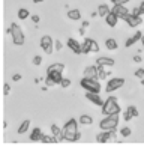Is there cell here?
<instances>
[{
  "mask_svg": "<svg viewBox=\"0 0 144 146\" xmlns=\"http://www.w3.org/2000/svg\"><path fill=\"white\" fill-rule=\"evenodd\" d=\"M141 42H143V47H144V35H143V38H141Z\"/></svg>",
  "mask_w": 144,
  "mask_h": 146,
  "instance_id": "obj_46",
  "label": "cell"
},
{
  "mask_svg": "<svg viewBox=\"0 0 144 146\" xmlns=\"http://www.w3.org/2000/svg\"><path fill=\"white\" fill-rule=\"evenodd\" d=\"M141 84H143V86H144V78H143V83H141Z\"/></svg>",
  "mask_w": 144,
  "mask_h": 146,
  "instance_id": "obj_47",
  "label": "cell"
},
{
  "mask_svg": "<svg viewBox=\"0 0 144 146\" xmlns=\"http://www.w3.org/2000/svg\"><path fill=\"white\" fill-rule=\"evenodd\" d=\"M135 75H137L138 78L143 80V78H144V68H138L137 71H135Z\"/></svg>",
  "mask_w": 144,
  "mask_h": 146,
  "instance_id": "obj_31",
  "label": "cell"
},
{
  "mask_svg": "<svg viewBox=\"0 0 144 146\" xmlns=\"http://www.w3.org/2000/svg\"><path fill=\"white\" fill-rule=\"evenodd\" d=\"M32 62H33V65H41V63H42V57H41V56H35Z\"/></svg>",
  "mask_w": 144,
  "mask_h": 146,
  "instance_id": "obj_34",
  "label": "cell"
},
{
  "mask_svg": "<svg viewBox=\"0 0 144 146\" xmlns=\"http://www.w3.org/2000/svg\"><path fill=\"white\" fill-rule=\"evenodd\" d=\"M32 21H33L35 24H38L39 23V17H38V15H32Z\"/></svg>",
  "mask_w": 144,
  "mask_h": 146,
  "instance_id": "obj_38",
  "label": "cell"
},
{
  "mask_svg": "<svg viewBox=\"0 0 144 146\" xmlns=\"http://www.w3.org/2000/svg\"><path fill=\"white\" fill-rule=\"evenodd\" d=\"M35 3H41V2H44V0H33Z\"/></svg>",
  "mask_w": 144,
  "mask_h": 146,
  "instance_id": "obj_45",
  "label": "cell"
},
{
  "mask_svg": "<svg viewBox=\"0 0 144 146\" xmlns=\"http://www.w3.org/2000/svg\"><path fill=\"white\" fill-rule=\"evenodd\" d=\"M81 47H83V53H84V54H89V53H98L99 51V44L96 41L90 39V38H86V39H84Z\"/></svg>",
  "mask_w": 144,
  "mask_h": 146,
  "instance_id": "obj_8",
  "label": "cell"
},
{
  "mask_svg": "<svg viewBox=\"0 0 144 146\" xmlns=\"http://www.w3.org/2000/svg\"><path fill=\"white\" fill-rule=\"evenodd\" d=\"M132 60H134L135 63H140V62H141V57H140V56L137 54V56H134V59H132Z\"/></svg>",
  "mask_w": 144,
  "mask_h": 146,
  "instance_id": "obj_40",
  "label": "cell"
},
{
  "mask_svg": "<svg viewBox=\"0 0 144 146\" xmlns=\"http://www.w3.org/2000/svg\"><path fill=\"white\" fill-rule=\"evenodd\" d=\"M102 113H104V116L120 113V107H119V104H117L116 96H108V100H107L104 102V106H102Z\"/></svg>",
  "mask_w": 144,
  "mask_h": 146,
  "instance_id": "obj_2",
  "label": "cell"
},
{
  "mask_svg": "<svg viewBox=\"0 0 144 146\" xmlns=\"http://www.w3.org/2000/svg\"><path fill=\"white\" fill-rule=\"evenodd\" d=\"M80 84H81V88L86 92H95V94H99V92H101V84L98 82V78H87V77H84L81 82H80Z\"/></svg>",
  "mask_w": 144,
  "mask_h": 146,
  "instance_id": "obj_4",
  "label": "cell"
},
{
  "mask_svg": "<svg viewBox=\"0 0 144 146\" xmlns=\"http://www.w3.org/2000/svg\"><path fill=\"white\" fill-rule=\"evenodd\" d=\"M80 123H83V125H92L93 119H92V116H89V115H81L80 116Z\"/></svg>",
  "mask_w": 144,
  "mask_h": 146,
  "instance_id": "obj_24",
  "label": "cell"
},
{
  "mask_svg": "<svg viewBox=\"0 0 144 146\" xmlns=\"http://www.w3.org/2000/svg\"><path fill=\"white\" fill-rule=\"evenodd\" d=\"M42 142L44 143H57V139L54 136H44L42 137Z\"/></svg>",
  "mask_w": 144,
  "mask_h": 146,
  "instance_id": "obj_29",
  "label": "cell"
},
{
  "mask_svg": "<svg viewBox=\"0 0 144 146\" xmlns=\"http://www.w3.org/2000/svg\"><path fill=\"white\" fill-rule=\"evenodd\" d=\"M126 113H128V115H131L132 117H137L138 115H140L135 106H129V107H128V110H126Z\"/></svg>",
  "mask_w": 144,
  "mask_h": 146,
  "instance_id": "obj_27",
  "label": "cell"
},
{
  "mask_svg": "<svg viewBox=\"0 0 144 146\" xmlns=\"http://www.w3.org/2000/svg\"><path fill=\"white\" fill-rule=\"evenodd\" d=\"M3 94L5 95H9L11 94V86L8 83H5V86H3Z\"/></svg>",
  "mask_w": 144,
  "mask_h": 146,
  "instance_id": "obj_33",
  "label": "cell"
},
{
  "mask_svg": "<svg viewBox=\"0 0 144 146\" xmlns=\"http://www.w3.org/2000/svg\"><path fill=\"white\" fill-rule=\"evenodd\" d=\"M63 80V72L62 71H54V69H47V78H45V84L48 86H54V84H60Z\"/></svg>",
  "mask_w": 144,
  "mask_h": 146,
  "instance_id": "obj_6",
  "label": "cell"
},
{
  "mask_svg": "<svg viewBox=\"0 0 144 146\" xmlns=\"http://www.w3.org/2000/svg\"><path fill=\"white\" fill-rule=\"evenodd\" d=\"M123 84H125V78H111V80H108V83H107L105 90H107V94H111V92L120 89Z\"/></svg>",
  "mask_w": 144,
  "mask_h": 146,
  "instance_id": "obj_10",
  "label": "cell"
},
{
  "mask_svg": "<svg viewBox=\"0 0 144 146\" xmlns=\"http://www.w3.org/2000/svg\"><path fill=\"white\" fill-rule=\"evenodd\" d=\"M117 21H119V17H117L116 14H113V12H110V14L105 17V23L108 24L110 27H116Z\"/></svg>",
  "mask_w": 144,
  "mask_h": 146,
  "instance_id": "obj_19",
  "label": "cell"
},
{
  "mask_svg": "<svg viewBox=\"0 0 144 146\" xmlns=\"http://www.w3.org/2000/svg\"><path fill=\"white\" fill-rule=\"evenodd\" d=\"M110 12H111V9L108 8V5H99V6H98V15H99V17L105 18Z\"/></svg>",
  "mask_w": 144,
  "mask_h": 146,
  "instance_id": "obj_21",
  "label": "cell"
},
{
  "mask_svg": "<svg viewBox=\"0 0 144 146\" xmlns=\"http://www.w3.org/2000/svg\"><path fill=\"white\" fill-rule=\"evenodd\" d=\"M125 121H126V122L132 121V116H131V115H128V113H125Z\"/></svg>",
  "mask_w": 144,
  "mask_h": 146,
  "instance_id": "obj_41",
  "label": "cell"
},
{
  "mask_svg": "<svg viewBox=\"0 0 144 146\" xmlns=\"http://www.w3.org/2000/svg\"><path fill=\"white\" fill-rule=\"evenodd\" d=\"M125 21L128 23V26H129V27H138L140 24H143L141 17H137V15H132V14L128 15V17L125 18Z\"/></svg>",
  "mask_w": 144,
  "mask_h": 146,
  "instance_id": "obj_12",
  "label": "cell"
},
{
  "mask_svg": "<svg viewBox=\"0 0 144 146\" xmlns=\"http://www.w3.org/2000/svg\"><path fill=\"white\" fill-rule=\"evenodd\" d=\"M9 33H11V36H12V42H14L15 45H23L24 42H26V36H24L23 30H21V27H20L18 24H15V23L11 24Z\"/></svg>",
  "mask_w": 144,
  "mask_h": 146,
  "instance_id": "obj_3",
  "label": "cell"
},
{
  "mask_svg": "<svg viewBox=\"0 0 144 146\" xmlns=\"http://www.w3.org/2000/svg\"><path fill=\"white\" fill-rule=\"evenodd\" d=\"M138 8H140V11H141V14H144V0H143V2L140 3V6H138Z\"/></svg>",
  "mask_w": 144,
  "mask_h": 146,
  "instance_id": "obj_42",
  "label": "cell"
},
{
  "mask_svg": "<svg viewBox=\"0 0 144 146\" xmlns=\"http://www.w3.org/2000/svg\"><path fill=\"white\" fill-rule=\"evenodd\" d=\"M68 47L71 48V50L75 53V54H83V47H81V44H80L78 41L72 39V38H69V39H68Z\"/></svg>",
  "mask_w": 144,
  "mask_h": 146,
  "instance_id": "obj_13",
  "label": "cell"
},
{
  "mask_svg": "<svg viewBox=\"0 0 144 146\" xmlns=\"http://www.w3.org/2000/svg\"><path fill=\"white\" fill-rule=\"evenodd\" d=\"M89 24H90L89 21H83V27H89Z\"/></svg>",
  "mask_w": 144,
  "mask_h": 146,
  "instance_id": "obj_43",
  "label": "cell"
},
{
  "mask_svg": "<svg viewBox=\"0 0 144 146\" xmlns=\"http://www.w3.org/2000/svg\"><path fill=\"white\" fill-rule=\"evenodd\" d=\"M42 137H44V133H42L41 128H35L30 134V140L32 142H42Z\"/></svg>",
  "mask_w": 144,
  "mask_h": 146,
  "instance_id": "obj_16",
  "label": "cell"
},
{
  "mask_svg": "<svg viewBox=\"0 0 144 146\" xmlns=\"http://www.w3.org/2000/svg\"><path fill=\"white\" fill-rule=\"evenodd\" d=\"M116 129H102L96 136V142L98 143H108V142H116Z\"/></svg>",
  "mask_w": 144,
  "mask_h": 146,
  "instance_id": "obj_7",
  "label": "cell"
},
{
  "mask_svg": "<svg viewBox=\"0 0 144 146\" xmlns=\"http://www.w3.org/2000/svg\"><path fill=\"white\" fill-rule=\"evenodd\" d=\"M48 69H54V71H65V65L63 63H53V65H50L48 66Z\"/></svg>",
  "mask_w": 144,
  "mask_h": 146,
  "instance_id": "obj_28",
  "label": "cell"
},
{
  "mask_svg": "<svg viewBox=\"0 0 144 146\" xmlns=\"http://www.w3.org/2000/svg\"><path fill=\"white\" fill-rule=\"evenodd\" d=\"M12 80H14V82H20V80H21V75H20V74H15L14 77H12Z\"/></svg>",
  "mask_w": 144,
  "mask_h": 146,
  "instance_id": "obj_39",
  "label": "cell"
},
{
  "mask_svg": "<svg viewBox=\"0 0 144 146\" xmlns=\"http://www.w3.org/2000/svg\"><path fill=\"white\" fill-rule=\"evenodd\" d=\"M117 125H119V113H116V115H108V116H105L102 121L99 122L101 129H116Z\"/></svg>",
  "mask_w": 144,
  "mask_h": 146,
  "instance_id": "obj_5",
  "label": "cell"
},
{
  "mask_svg": "<svg viewBox=\"0 0 144 146\" xmlns=\"http://www.w3.org/2000/svg\"><path fill=\"white\" fill-rule=\"evenodd\" d=\"M105 47L108 48V50H117V48H119V45H117V41L116 39H107L105 41Z\"/></svg>",
  "mask_w": 144,
  "mask_h": 146,
  "instance_id": "obj_25",
  "label": "cell"
},
{
  "mask_svg": "<svg viewBox=\"0 0 144 146\" xmlns=\"http://www.w3.org/2000/svg\"><path fill=\"white\" fill-rule=\"evenodd\" d=\"M54 48H56V50H57V51H60V50H62V48H63V44H62V42H60V41H56V44H54Z\"/></svg>",
  "mask_w": 144,
  "mask_h": 146,
  "instance_id": "obj_37",
  "label": "cell"
},
{
  "mask_svg": "<svg viewBox=\"0 0 144 146\" xmlns=\"http://www.w3.org/2000/svg\"><path fill=\"white\" fill-rule=\"evenodd\" d=\"M86 98H87L89 101H92L93 104L101 106V107H102L104 102H105V101H102V98L99 96V94H95V92H87V94H86Z\"/></svg>",
  "mask_w": 144,
  "mask_h": 146,
  "instance_id": "obj_14",
  "label": "cell"
},
{
  "mask_svg": "<svg viewBox=\"0 0 144 146\" xmlns=\"http://www.w3.org/2000/svg\"><path fill=\"white\" fill-rule=\"evenodd\" d=\"M29 127H30V121H29V119L23 121V122H21V125L18 127V134H24V133H27Z\"/></svg>",
  "mask_w": 144,
  "mask_h": 146,
  "instance_id": "obj_23",
  "label": "cell"
},
{
  "mask_svg": "<svg viewBox=\"0 0 144 146\" xmlns=\"http://www.w3.org/2000/svg\"><path fill=\"white\" fill-rule=\"evenodd\" d=\"M84 32H86V27H81L80 29V35H84Z\"/></svg>",
  "mask_w": 144,
  "mask_h": 146,
  "instance_id": "obj_44",
  "label": "cell"
},
{
  "mask_svg": "<svg viewBox=\"0 0 144 146\" xmlns=\"http://www.w3.org/2000/svg\"><path fill=\"white\" fill-rule=\"evenodd\" d=\"M131 133H132V129H131V128H128V127H125V128H122V129H120V136H122V137H129V136H131Z\"/></svg>",
  "mask_w": 144,
  "mask_h": 146,
  "instance_id": "obj_30",
  "label": "cell"
},
{
  "mask_svg": "<svg viewBox=\"0 0 144 146\" xmlns=\"http://www.w3.org/2000/svg\"><path fill=\"white\" fill-rule=\"evenodd\" d=\"M131 14H132V15H137V17H140V15H141V11H140V8H134V9L131 11Z\"/></svg>",
  "mask_w": 144,
  "mask_h": 146,
  "instance_id": "obj_35",
  "label": "cell"
},
{
  "mask_svg": "<svg viewBox=\"0 0 144 146\" xmlns=\"http://www.w3.org/2000/svg\"><path fill=\"white\" fill-rule=\"evenodd\" d=\"M141 38H143V33H141V32H137V33H135L134 36H131L129 39L126 41V47H128V48H129V47H132V45L135 44V42L141 41Z\"/></svg>",
  "mask_w": 144,
  "mask_h": 146,
  "instance_id": "obj_20",
  "label": "cell"
},
{
  "mask_svg": "<svg viewBox=\"0 0 144 146\" xmlns=\"http://www.w3.org/2000/svg\"><path fill=\"white\" fill-rule=\"evenodd\" d=\"M111 2H113L114 5H126L129 0H111Z\"/></svg>",
  "mask_w": 144,
  "mask_h": 146,
  "instance_id": "obj_36",
  "label": "cell"
},
{
  "mask_svg": "<svg viewBox=\"0 0 144 146\" xmlns=\"http://www.w3.org/2000/svg\"><path fill=\"white\" fill-rule=\"evenodd\" d=\"M68 18L72 20V21H78L81 18V12H80V9H71L68 12Z\"/></svg>",
  "mask_w": 144,
  "mask_h": 146,
  "instance_id": "obj_22",
  "label": "cell"
},
{
  "mask_svg": "<svg viewBox=\"0 0 144 146\" xmlns=\"http://www.w3.org/2000/svg\"><path fill=\"white\" fill-rule=\"evenodd\" d=\"M84 77L98 78V65H96V66H87L86 69H84Z\"/></svg>",
  "mask_w": 144,
  "mask_h": 146,
  "instance_id": "obj_15",
  "label": "cell"
},
{
  "mask_svg": "<svg viewBox=\"0 0 144 146\" xmlns=\"http://www.w3.org/2000/svg\"><path fill=\"white\" fill-rule=\"evenodd\" d=\"M108 68L110 66H98V78L99 80H107L108 78V75L111 74Z\"/></svg>",
  "mask_w": 144,
  "mask_h": 146,
  "instance_id": "obj_17",
  "label": "cell"
},
{
  "mask_svg": "<svg viewBox=\"0 0 144 146\" xmlns=\"http://www.w3.org/2000/svg\"><path fill=\"white\" fill-rule=\"evenodd\" d=\"M111 12L116 14L120 20H125L128 15L131 14V11H128V8L125 6V5H114V6L111 8Z\"/></svg>",
  "mask_w": 144,
  "mask_h": 146,
  "instance_id": "obj_11",
  "label": "cell"
},
{
  "mask_svg": "<svg viewBox=\"0 0 144 146\" xmlns=\"http://www.w3.org/2000/svg\"><path fill=\"white\" fill-rule=\"evenodd\" d=\"M41 47L47 54H51V53L54 51V41H53V38L48 36V35H44L41 38Z\"/></svg>",
  "mask_w": 144,
  "mask_h": 146,
  "instance_id": "obj_9",
  "label": "cell"
},
{
  "mask_svg": "<svg viewBox=\"0 0 144 146\" xmlns=\"http://www.w3.org/2000/svg\"><path fill=\"white\" fill-rule=\"evenodd\" d=\"M29 17H30V14H29V11L26 9V8L18 9V18L20 20H26V18H29Z\"/></svg>",
  "mask_w": 144,
  "mask_h": 146,
  "instance_id": "obj_26",
  "label": "cell"
},
{
  "mask_svg": "<svg viewBox=\"0 0 144 146\" xmlns=\"http://www.w3.org/2000/svg\"><path fill=\"white\" fill-rule=\"evenodd\" d=\"M63 136L66 142H78L81 139V133L78 131V122L75 119H69L63 127Z\"/></svg>",
  "mask_w": 144,
  "mask_h": 146,
  "instance_id": "obj_1",
  "label": "cell"
},
{
  "mask_svg": "<svg viewBox=\"0 0 144 146\" xmlns=\"http://www.w3.org/2000/svg\"><path fill=\"white\" fill-rule=\"evenodd\" d=\"M96 65H98V66H113L114 65V60L111 57H99L98 60H96Z\"/></svg>",
  "mask_w": 144,
  "mask_h": 146,
  "instance_id": "obj_18",
  "label": "cell"
},
{
  "mask_svg": "<svg viewBox=\"0 0 144 146\" xmlns=\"http://www.w3.org/2000/svg\"><path fill=\"white\" fill-rule=\"evenodd\" d=\"M60 86H62V88H69V86H71V80H69V78H63L62 80V83H60Z\"/></svg>",
  "mask_w": 144,
  "mask_h": 146,
  "instance_id": "obj_32",
  "label": "cell"
}]
</instances>
